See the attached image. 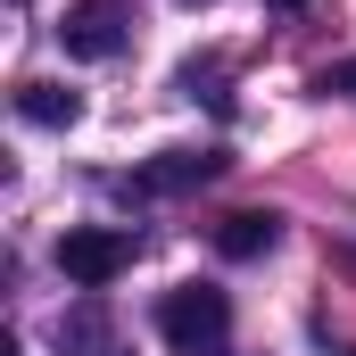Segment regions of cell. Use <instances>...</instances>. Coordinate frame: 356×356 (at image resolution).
<instances>
[{
    "mask_svg": "<svg viewBox=\"0 0 356 356\" xmlns=\"http://www.w3.org/2000/svg\"><path fill=\"white\" fill-rule=\"evenodd\" d=\"M158 332L182 356H216L224 332H232V298L207 290V282H182V290H166V307H158Z\"/></svg>",
    "mask_w": 356,
    "mask_h": 356,
    "instance_id": "obj_1",
    "label": "cell"
},
{
    "mask_svg": "<svg viewBox=\"0 0 356 356\" xmlns=\"http://www.w3.org/2000/svg\"><path fill=\"white\" fill-rule=\"evenodd\" d=\"M124 266H133V232H116V224H75L58 241V273L75 290H108Z\"/></svg>",
    "mask_w": 356,
    "mask_h": 356,
    "instance_id": "obj_2",
    "label": "cell"
},
{
    "mask_svg": "<svg viewBox=\"0 0 356 356\" xmlns=\"http://www.w3.org/2000/svg\"><path fill=\"white\" fill-rule=\"evenodd\" d=\"M58 33H67V58H116L124 50V8L116 0H75Z\"/></svg>",
    "mask_w": 356,
    "mask_h": 356,
    "instance_id": "obj_3",
    "label": "cell"
},
{
    "mask_svg": "<svg viewBox=\"0 0 356 356\" xmlns=\"http://www.w3.org/2000/svg\"><path fill=\"white\" fill-rule=\"evenodd\" d=\"M17 116L58 133V124H75V116H83V99H75V91H58V83H25V91H17Z\"/></svg>",
    "mask_w": 356,
    "mask_h": 356,
    "instance_id": "obj_4",
    "label": "cell"
},
{
    "mask_svg": "<svg viewBox=\"0 0 356 356\" xmlns=\"http://www.w3.org/2000/svg\"><path fill=\"white\" fill-rule=\"evenodd\" d=\"M273 232H282L273 216H224L216 249H224V257H266V249H273Z\"/></svg>",
    "mask_w": 356,
    "mask_h": 356,
    "instance_id": "obj_5",
    "label": "cell"
},
{
    "mask_svg": "<svg viewBox=\"0 0 356 356\" xmlns=\"http://www.w3.org/2000/svg\"><path fill=\"white\" fill-rule=\"evenodd\" d=\"M207 175H216V158H191V149H175L166 166H149V175H141V191H182V182H207Z\"/></svg>",
    "mask_w": 356,
    "mask_h": 356,
    "instance_id": "obj_6",
    "label": "cell"
},
{
    "mask_svg": "<svg viewBox=\"0 0 356 356\" xmlns=\"http://www.w3.org/2000/svg\"><path fill=\"white\" fill-rule=\"evenodd\" d=\"M323 91H356V58H348V67H332V75H323Z\"/></svg>",
    "mask_w": 356,
    "mask_h": 356,
    "instance_id": "obj_7",
    "label": "cell"
},
{
    "mask_svg": "<svg viewBox=\"0 0 356 356\" xmlns=\"http://www.w3.org/2000/svg\"><path fill=\"white\" fill-rule=\"evenodd\" d=\"M282 8H298V0H282Z\"/></svg>",
    "mask_w": 356,
    "mask_h": 356,
    "instance_id": "obj_8",
    "label": "cell"
},
{
    "mask_svg": "<svg viewBox=\"0 0 356 356\" xmlns=\"http://www.w3.org/2000/svg\"><path fill=\"white\" fill-rule=\"evenodd\" d=\"M348 356H356V348H348Z\"/></svg>",
    "mask_w": 356,
    "mask_h": 356,
    "instance_id": "obj_9",
    "label": "cell"
}]
</instances>
